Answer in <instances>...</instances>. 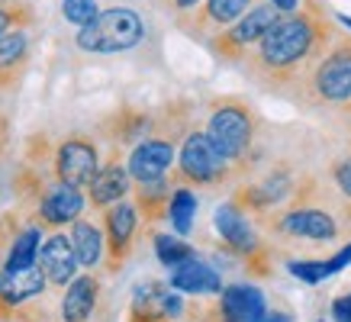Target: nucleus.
Here are the masks:
<instances>
[{
    "label": "nucleus",
    "instance_id": "9b49d317",
    "mask_svg": "<svg viewBox=\"0 0 351 322\" xmlns=\"http://www.w3.org/2000/svg\"><path fill=\"white\" fill-rule=\"evenodd\" d=\"M138 210L132 200H119V203L100 210V229H104V255H107V271L110 274H119L123 264L129 261L132 248H136L138 238Z\"/></svg>",
    "mask_w": 351,
    "mask_h": 322
},
{
    "label": "nucleus",
    "instance_id": "412c9836",
    "mask_svg": "<svg viewBox=\"0 0 351 322\" xmlns=\"http://www.w3.org/2000/svg\"><path fill=\"white\" fill-rule=\"evenodd\" d=\"M29 52H32L29 29H10L0 36V75L7 77L13 87L20 84L26 68H29Z\"/></svg>",
    "mask_w": 351,
    "mask_h": 322
},
{
    "label": "nucleus",
    "instance_id": "39448f33",
    "mask_svg": "<svg viewBox=\"0 0 351 322\" xmlns=\"http://www.w3.org/2000/svg\"><path fill=\"white\" fill-rule=\"evenodd\" d=\"M290 100L306 110L345 107L351 100V32H335L332 45L306 77L290 90Z\"/></svg>",
    "mask_w": 351,
    "mask_h": 322
},
{
    "label": "nucleus",
    "instance_id": "ea45409f",
    "mask_svg": "<svg viewBox=\"0 0 351 322\" xmlns=\"http://www.w3.org/2000/svg\"><path fill=\"white\" fill-rule=\"evenodd\" d=\"M345 110H348V113H351V100H348V103H345Z\"/></svg>",
    "mask_w": 351,
    "mask_h": 322
},
{
    "label": "nucleus",
    "instance_id": "a19ab883",
    "mask_svg": "<svg viewBox=\"0 0 351 322\" xmlns=\"http://www.w3.org/2000/svg\"><path fill=\"white\" fill-rule=\"evenodd\" d=\"M319 322H322V319H319Z\"/></svg>",
    "mask_w": 351,
    "mask_h": 322
},
{
    "label": "nucleus",
    "instance_id": "e433bc0d",
    "mask_svg": "<svg viewBox=\"0 0 351 322\" xmlns=\"http://www.w3.org/2000/svg\"><path fill=\"white\" fill-rule=\"evenodd\" d=\"M7 142H10V123H7V116H0V158L7 151Z\"/></svg>",
    "mask_w": 351,
    "mask_h": 322
},
{
    "label": "nucleus",
    "instance_id": "7ed1b4c3",
    "mask_svg": "<svg viewBox=\"0 0 351 322\" xmlns=\"http://www.w3.org/2000/svg\"><path fill=\"white\" fill-rule=\"evenodd\" d=\"M261 126H265L261 113L239 94L213 97L206 103V126H203V132L239 168L242 181H248L258 171V161H261Z\"/></svg>",
    "mask_w": 351,
    "mask_h": 322
},
{
    "label": "nucleus",
    "instance_id": "7c9ffc66",
    "mask_svg": "<svg viewBox=\"0 0 351 322\" xmlns=\"http://www.w3.org/2000/svg\"><path fill=\"white\" fill-rule=\"evenodd\" d=\"M287 271L293 274V277L303 280V284H319L322 280L319 261H313V258H293V261L287 264Z\"/></svg>",
    "mask_w": 351,
    "mask_h": 322
},
{
    "label": "nucleus",
    "instance_id": "c9c22d12",
    "mask_svg": "<svg viewBox=\"0 0 351 322\" xmlns=\"http://www.w3.org/2000/svg\"><path fill=\"white\" fill-rule=\"evenodd\" d=\"M265 3H271L277 13H293L303 3V0H265Z\"/></svg>",
    "mask_w": 351,
    "mask_h": 322
},
{
    "label": "nucleus",
    "instance_id": "6e6552de",
    "mask_svg": "<svg viewBox=\"0 0 351 322\" xmlns=\"http://www.w3.org/2000/svg\"><path fill=\"white\" fill-rule=\"evenodd\" d=\"M213 225L229 255H235L245 264L252 277H271L274 274V248L258 232V225L232 203H223L213 216Z\"/></svg>",
    "mask_w": 351,
    "mask_h": 322
},
{
    "label": "nucleus",
    "instance_id": "393cba45",
    "mask_svg": "<svg viewBox=\"0 0 351 322\" xmlns=\"http://www.w3.org/2000/svg\"><path fill=\"white\" fill-rule=\"evenodd\" d=\"M193 216H197V197L191 187H174L168 200V219L178 236H187L193 229Z\"/></svg>",
    "mask_w": 351,
    "mask_h": 322
},
{
    "label": "nucleus",
    "instance_id": "58836bf2",
    "mask_svg": "<svg viewBox=\"0 0 351 322\" xmlns=\"http://www.w3.org/2000/svg\"><path fill=\"white\" fill-rule=\"evenodd\" d=\"M341 23H345V26H348V29H351V20H348V16H341Z\"/></svg>",
    "mask_w": 351,
    "mask_h": 322
},
{
    "label": "nucleus",
    "instance_id": "423d86ee",
    "mask_svg": "<svg viewBox=\"0 0 351 322\" xmlns=\"http://www.w3.org/2000/svg\"><path fill=\"white\" fill-rule=\"evenodd\" d=\"M168 181L174 187H200V190H223L235 187L242 174L223 151L216 149L203 126H193L178 145L174 168L168 171Z\"/></svg>",
    "mask_w": 351,
    "mask_h": 322
},
{
    "label": "nucleus",
    "instance_id": "dca6fc26",
    "mask_svg": "<svg viewBox=\"0 0 351 322\" xmlns=\"http://www.w3.org/2000/svg\"><path fill=\"white\" fill-rule=\"evenodd\" d=\"M149 129H152V110L119 107L100 123V136L107 139V145H117V149L126 151L145 139Z\"/></svg>",
    "mask_w": 351,
    "mask_h": 322
},
{
    "label": "nucleus",
    "instance_id": "1a4fd4ad",
    "mask_svg": "<svg viewBox=\"0 0 351 322\" xmlns=\"http://www.w3.org/2000/svg\"><path fill=\"white\" fill-rule=\"evenodd\" d=\"M277 16H280V13H277L271 3L261 0V3H255L245 16H239V20L229 23L226 29H219L216 36H210L203 45H206L210 55L219 58V62H229V64L235 62L239 64L242 62V55L248 52V49H252V45H255L267 29H271V23H274Z\"/></svg>",
    "mask_w": 351,
    "mask_h": 322
},
{
    "label": "nucleus",
    "instance_id": "20e7f679",
    "mask_svg": "<svg viewBox=\"0 0 351 322\" xmlns=\"http://www.w3.org/2000/svg\"><path fill=\"white\" fill-rule=\"evenodd\" d=\"M23 161L36 171L49 174L52 181L84 190L94 181V174L100 171L104 151H100L94 136H87V132H68L62 139H49L45 132H36L26 142Z\"/></svg>",
    "mask_w": 351,
    "mask_h": 322
},
{
    "label": "nucleus",
    "instance_id": "473e14b6",
    "mask_svg": "<svg viewBox=\"0 0 351 322\" xmlns=\"http://www.w3.org/2000/svg\"><path fill=\"white\" fill-rule=\"evenodd\" d=\"M345 264H351V242L345 248H339L332 258H326V261H319V268H322V280L332 277V274H339Z\"/></svg>",
    "mask_w": 351,
    "mask_h": 322
},
{
    "label": "nucleus",
    "instance_id": "c756f323",
    "mask_svg": "<svg viewBox=\"0 0 351 322\" xmlns=\"http://www.w3.org/2000/svg\"><path fill=\"white\" fill-rule=\"evenodd\" d=\"M23 223H26V216L20 213V210H10V213H0V261L7 258V248H10L13 236L23 229Z\"/></svg>",
    "mask_w": 351,
    "mask_h": 322
},
{
    "label": "nucleus",
    "instance_id": "f8f14e48",
    "mask_svg": "<svg viewBox=\"0 0 351 322\" xmlns=\"http://www.w3.org/2000/svg\"><path fill=\"white\" fill-rule=\"evenodd\" d=\"M255 3H261V0H203L197 10L178 16L174 26H178L187 39H193V42H206L210 36H216V32L226 29L229 23L245 16Z\"/></svg>",
    "mask_w": 351,
    "mask_h": 322
},
{
    "label": "nucleus",
    "instance_id": "4468645a",
    "mask_svg": "<svg viewBox=\"0 0 351 322\" xmlns=\"http://www.w3.org/2000/svg\"><path fill=\"white\" fill-rule=\"evenodd\" d=\"M84 197H87V206L90 210H107V206L126 200L129 190H132V181H129V171H126V158H123V149L117 145H107V155L100 161V171L94 174V181L84 187Z\"/></svg>",
    "mask_w": 351,
    "mask_h": 322
},
{
    "label": "nucleus",
    "instance_id": "c85d7f7f",
    "mask_svg": "<svg viewBox=\"0 0 351 322\" xmlns=\"http://www.w3.org/2000/svg\"><path fill=\"white\" fill-rule=\"evenodd\" d=\"M329 177H332V190L339 193L341 200L351 203V155H339L329 164Z\"/></svg>",
    "mask_w": 351,
    "mask_h": 322
},
{
    "label": "nucleus",
    "instance_id": "4be33fe9",
    "mask_svg": "<svg viewBox=\"0 0 351 322\" xmlns=\"http://www.w3.org/2000/svg\"><path fill=\"white\" fill-rule=\"evenodd\" d=\"M171 190L174 184L168 177L161 181H145V184H132V203L138 210V219L142 225H155L161 219H168V200H171Z\"/></svg>",
    "mask_w": 351,
    "mask_h": 322
},
{
    "label": "nucleus",
    "instance_id": "aec40b11",
    "mask_svg": "<svg viewBox=\"0 0 351 322\" xmlns=\"http://www.w3.org/2000/svg\"><path fill=\"white\" fill-rule=\"evenodd\" d=\"M168 287L178 290V293H191V297H219L223 277H219L216 268L191 258V261H184V264H178V268L171 271Z\"/></svg>",
    "mask_w": 351,
    "mask_h": 322
},
{
    "label": "nucleus",
    "instance_id": "5701e85b",
    "mask_svg": "<svg viewBox=\"0 0 351 322\" xmlns=\"http://www.w3.org/2000/svg\"><path fill=\"white\" fill-rule=\"evenodd\" d=\"M68 238H71V248H75L77 268L94 271L104 261V229L90 216H77L75 223H71Z\"/></svg>",
    "mask_w": 351,
    "mask_h": 322
},
{
    "label": "nucleus",
    "instance_id": "4c0bfd02",
    "mask_svg": "<svg viewBox=\"0 0 351 322\" xmlns=\"http://www.w3.org/2000/svg\"><path fill=\"white\" fill-rule=\"evenodd\" d=\"M3 90H13V84H10V81H7L3 75H0V94H3Z\"/></svg>",
    "mask_w": 351,
    "mask_h": 322
},
{
    "label": "nucleus",
    "instance_id": "2eb2a0df",
    "mask_svg": "<svg viewBox=\"0 0 351 322\" xmlns=\"http://www.w3.org/2000/svg\"><path fill=\"white\" fill-rule=\"evenodd\" d=\"M36 264L39 271L45 274V284L49 287H68L71 280L77 277V258H75V248H71V238L68 232L62 229H55L49 236L43 238V245H39V255H36Z\"/></svg>",
    "mask_w": 351,
    "mask_h": 322
},
{
    "label": "nucleus",
    "instance_id": "0eeeda50",
    "mask_svg": "<svg viewBox=\"0 0 351 322\" xmlns=\"http://www.w3.org/2000/svg\"><path fill=\"white\" fill-rule=\"evenodd\" d=\"M145 20L132 7H107L75 32V45L87 55H123L145 39Z\"/></svg>",
    "mask_w": 351,
    "mask_h": 322
},
{
    "label": "nucleus",
    "instance_id": "bb28decb",
    "mask_svg": "<svg viewBox=\"0 0 351 322\" xmlns=\"http://www.w3.org/2000/svg\"><path fill=\"white\" fill-rule=\"evenodd\" d=\"M36 10L23 0H0V36L10 29H32Z\"/></svg>",
    "mask_w": 351,
    "mask_h": 322
},
{
    "label": "nucleus",
    "instance_id": "9d476101",
    "mask_svg": "<svg viewBox=\"0 0 351 322\" xmlns=\"http://www.w3.org/2000/svg\"><path fill=\"white\" fill-rule=\"evenodd\" d=\"M297 177L300 171H293L290 164H274V168H267L255 181L248 177V181L235 184L229 203L239 206L248 219H258L261 213H267V210H274V206H280L287 200L293 193V187H297Z\"/></svg>",
    "mask_w": 351,
    "mask_h": 322
},
{
    "label": "nucleus",
    "instance_id": "cd10ccee",
    "mask_svg": "<svg viewBox=\"0 0 351 322\" xmlns=\"http://www.w3.org/2000/svg\"><path fill=\"white\" fill-rule=\"evenodd\" d=\"M97 13H100L97 0H62V16L71 23V26H77V29L87 26Z\"/></svg>",
    "mask_w": 351,
    "mask_h": 322
},
{
    "label": "nucleus",
    "instance_id": "2f4dec72",
    "mask_svg": "<svg viewBox=\"0 0 351 322\" xmlns=\"http://www.w3.org/2000/svg\"><path fill=\"white\" fill-rule=\"evenodd\" d=\"M152 3H155L161 13H168L171 20H178V16H184V13L197 10L203 0H152Z\"/></svg>",
    "mask_w": 351,
    "mask_h": 322
},
{
    "label": "nucleus",
    "instance_id": "f704fd0d",
    "mask_svg": "<svg viewBox=\"0 0 351 322\" xmlns=\"http://www.w3.org/2000/svg\"><path fill=\"white\" fill-rule=\"evenodd\" d=\"M252 322H293V316H290V312H271V310H265L261 316H255Z\"/></svg>",
    "mask_w": 351,
    "mask_h": 322
},
{
    "label": "nucleus",
    "instance_id": "72a5a7b5",
    "mask_svg": "<svg viewBox=\"0 0 351 322\" xmlns=\"http://www.w3.org/2000/svg\"><path fill=\"white\" fill-rule=\"evenodd\" d=\"M332 316H335L339 322H351V293L332 300Z\"/></svg>",
    "mask_w": 351,
    "mask_h": 322
},
{
    "label": "nucleus",
    "instance_id": "6ab92c4d",
    "mask_svg": "<svg viewBox=\"0 0 351 322\" xmlns=\"http://www.w3.org/2000/svg\"><path fill=\"white\" fill-rule=\"evenodd\" d=\"M216 310H219V322H252L267 310V300L261 290L248 284H229L219 290Z\"/></svg>",
    "mask_w": 351,
    "mask_h": 322
},
{
    "label": "nucleus",
    "instance_id": "f257e3e1",
    "mask_svg": "<svg viewBox=\"0 0 351 322\" xmlns=\"http://www.w3.org/2000/svg\"><path fill=\"white\" fill-rule=\"evenodd\" d=\"M335 32L339 26L319 0H303L293 13H280L271 23V29L242 55L239 68L255 87L290 97L309 68L326 55Z\"/></svg>",
    "mask_w": 351,
    "mask_h": 322
},
{
    "label": "nucleus",
    "instance_id": "a878e982",
    "mask_svg": "<svg viewBox=\"0 0 351 322\" xmlns=\"http://www.w3.org/2000/svg\"><path fill=\"white\" fill-rule=\"evenodd\" d=\"M155 255L165 268H178L184 261H191L193 258V248L184 242L181 236H165V232H155Z\"/></svg>",
    "mask_w": 351,
    "mask_h": 322
},
{
    "label": "nucleus",
    "instance_id": "b1692460",
    "mask_svg": "<svg viewBox=\"0 0 351 322\" xmlns=\"http://www.w3.org/2000/svg\"><path fill=\"white\" fill-rule=\"evenodd\" d=\"M43 225L26 219L23 229L13 236L10 248H7V258H3V271H23V268H32L36 264V255H39V245H43Z\"/></svg>",
    "mask_w": 351,
    "mask_h": 322
},
{
    "label": "nucleus",
    "instance_id": "ddd939ff",
    "mask_svg": "<svg viewBox=\"0 0 351 322\" xmlns=\"http://www.w3.org/2000/svg\"><path fill=\"white\" fill-rule=\"evenodd\" d=\"M184 297L161 280H142L132 290L129 322H178L184 319Z\"/></svg>",
    "mask_w": 351,
    "mask_h": 322
},
{
    "label": "nucleus",
    "instance_id": "f03ea898",
    "mask_svg": "<svg viewBox=\"0 0 351 322\" xmlns=\"http://www.w3.org/2000/svg\"><path fill=\"white\" fill-rule=\"evenodd\" d=\"M277 245L329 248L351 232V203L326 187L316 174H300L297 187L274 210L252 219Z\"/></svg>",
    "mask_w": 351,
    "mask_h": 322
},
{
    "label": "nucleus",
    "instance_id": "f3484780",
    "mask_svg": "<svg viewBox=\"0 0 351 322\" xmlns=\"http://www.w3.org/2000/svg\"><path fill=\"white\" fill-rule=\"evenodd\" d=\"M45 274L39 264L23 271H0V319H7V312L23 306V303L39 300L45 293Z\"/></svg>",
    "mask_w": 351,
    "mask_h": 322
},
{
    "label": "nucleus",
    "instance_id": "a211bd4d",
    "mask_svg": "<svg viewBox=\"0 0 351 322\" xmlns=\"http://www.w3.org/2000/svg\"><path fill=\"white\" fill-rule=\"evenodd\" d=\"M97 303H100V277L94 271H84L64 287L58 322H90L97 312Z\"/></svg>",
    "mask_w": 351,
    "mask_h": 322
}]
</instances>
